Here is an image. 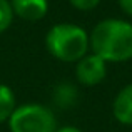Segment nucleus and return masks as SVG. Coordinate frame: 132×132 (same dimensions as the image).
I'll return each instance as SVG.
<instances>
[{"label":"nucleus","instance_id":"f257e3e1","mask_svg":"<svg viewBox=\"0 0 132 132\" xmlns=\"http://www.w3.org/2000/svg\"><path fill=\"white\" fill-rule=\"evenodd\" d=\"M90 52L107 64L132 60V22L124 19H104L89 34Z\"/></svg>","mask_w":132,"mask_h":132},{"label":"nucleus","instance_id":"f03ea898","mask_svg":"<svg viewBox=\"0 0 132 132\" xmlns=\"http://www.w3.org/2000/svg\"><path fill=\"white\" fill-rule=\"evenodd\" d=\"M45 47L57 60L65 64H77L90 50L89 32L77 23H55L45 34Z\"/></svg>","mask_w":132,"mask_h":132},{"label":"nucleus","instance_id":"7ed1b4c3","mask_svg":"<svg viewBox=\"0 0 132 132\" xmlns=\"http://www.w3.org/2000/svg\"><path fill=\"white\" fill-rule=\"evenodd\" d=\"M7 126L10 132H55L59 129L55 112L37 102L17 105Z\"/></svg>","mask_w":132,"mask_h":132},{"label":"nucleus","instance_id":"20e7f679","mask_svg":"<svg viewBox=\"0 0 132 132\" xmlns=\"http://www.w3.org/2000/svg\"><path fill=\"white\" fill-rule=\"evenodd\" d=\"M107 77V62L95 54H87L75 64V79L80 85L94 87Z\"/></svg>","mask_w":132,"mask_h":132},{"label":"nucleus","instance_id":"39448f33","mask_svg":"<svg viewBox=\"0 0 132 132\" xmlns=\"http://www.w3.org/2000/svg\"><path fill=\"white\" fill-rule=\"evenodd\" d=\"M15 17L29 22L42 20L48 12V0H10Z\"/></svg>","mask_w":132,"mask_h":132},{"label":"nucleus","instance_id":"423d86ee","mask_svg":"<svg viewBox=\"0 0 132 132\" xmlns=\"http://www.w3.org/2000/svg\"><path fill=\"white\" fill-rule=\"evenodd\" d=\"M112 114L122 126H132V82L117 92L112 102Z\"/></svg>","mask_w":132,"mask_h":132},{"label":"nucleus","instance_id":"0eeeda50","mask_svg":"<svg viewBox=\"0 0 132 132\" xmlns=\"http://www.w3.org/2000/svg\"><path fill=\"white\" fill-rule=\"evenodd\" d=\"M15 109H17V99L13 89L0 82V124L7 122Z\"/></svg>","mask_w":132,"mask_h":132},{"label":"nucleus","instance_id":"6e6552de","mask_svg":"<svg viewBox=\"0 0 132 132\" xmlns=\"http://www.w3.org/2000/svg\"><path fill=\"white\" fill-rule=\"evenodd\" d=\"M77 99V89L72 84H59L54 90V102L60 107H70Z\"/></svg>","mask_w":132,"mask_h":132},{"label":"nucleus","instance_id":"1a4fd4ad","mask_svg":"<svg viewBox=\"0 0 132 132\" xmlns=\"http://www.w3.org/2000/svg\"><path fill=\"white\" fill-rule=\"evenodd\" d=\"M15 13L12 10L10 0H0V34H3L10 25H12Z\"/></svg>","mask_w":132,"mask_h":132},{"label":"nucleus","instance_id":"9d476101","mask_svg":"<svg viewBox=\"0 0 132 132\" xmlns=\"http://www.w3.org/2000/svg\"><path fill=\"white\" fill-rule=\"evenodd\" d=\"M69 2L74 9L80 10V12H89V10H94L95 7H99L100 0H69Z\"/></svg>","mask_w":132,"mask_h":132},{"label":"nucleus","instance_id":"9b49d317","mask_svg":"<svg viewBox=\"0 0 132 132\" xmlns=\"http://www.w3.org/2000/svg\"><path fill=\"white\" fill-rule=\"evenodd\" d=\"M119 7L126 15L132 17V0H119Z\"/></svg>","mask_w":132,"mask_h":132},{"label":"nucleus","instance_id":"f8f14e48","mask_svg":"<svg viewBox=\"0 0 132 132\" xmlns=\"http://www.w3.org/2000/svg\"><path fill=\"white\" fill-rule=\"evenodd\" d=\"M55 132H82V130L75 126H64V127H59Z\"/></svg>","mask_w":132,"mask_h":132}]
</instances>
